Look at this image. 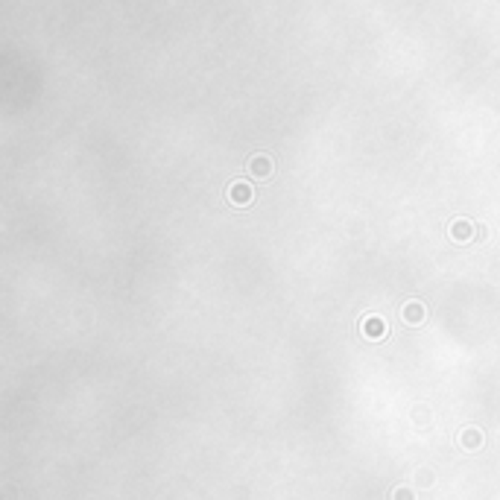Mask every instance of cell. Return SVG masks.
Masks as SVG:
<instances>
[{
  "label": "cell",
  "mask_w": 500,
  "mask_h": 500,
  "mask_svg": "<svg viewBox=\"0 0 500 500\" xmlns=\"http://www.w3.org/2000/svg\"><path fill=\"white\" fill-rule=\"evenodd\" d=\"M401 319H404V325L418 328V325L427 319V307H424V301H418V299L407 301V304L401 307Z\"/></svg>",
  "instance_id": "1"
},
{
  "label": "cell",
  "mask_w": 500,
  "mask_h": 500,
  "mask_svg": "<svg viewBox=\"0 0 500 500\" xmlns=\"http://www.w3.org/2000/svg\"><path fill=\"white\" fill-rule=\"evenodd\" d=\"M228 199H231V205H237V208H246V205L255 199V187H252L249 182H231Z\"/></svg>",
  "instance_id": "2"
},
{
  "label": "cell",
  "mask_w": 500,
  "mask_h": 500,
  "mask_svg": "<svg viewBox=\"0 0 500 500\" xmlns=\"http://www.w3.org/2000/svg\"><path fill=\"white\" fill-rule=\"evenodd\" d=\"M477 228L480 226H474L471 220H454L450 223V240H457V243H468L477 237Z\"/></svg>",
  "instance_id": "3"
},
{
  "label": "cell",
  "mask_w": 500,
  "mask_h": 500,
  "mask_svg": "<svg viewBox=\"0 0 500 500\" xmlns=\"http://www.w3.org/2000/svg\"><path fill=\"white\" fill-rule=\"evenodd\" d=\"M249 173L257 179V182H264L272 176V158L270 155H252L249 158Z\"/></svg>",
  "instance_id": "4"
},
{
  "label": "cell",
  "mask_w": 500,
  "mask_h": 500,
  "mask_svg": "<svg viewBox=\"0 0 500 500\" xmlns=\"http://www.w3.org/2000/svg\"><path fill=\"white\" fill-rule=\"evenodd\" d=\"M363 337L366 340H384L387 337V322L380 319V316H369L363 322Z\"/></svg>",
  "instance_id": "5"
},
{
  "label": "cell",
  "mask_w": 500,
  "mask_h": 500,
  "mask_svg": "<svg viewBox=\"0 0 500 500\" xmlns=\"http://www.w3.org/2000/svg\"><path fill=\"white\" fill-rule=\"evenodd\" d=\"M460 445H462L465 450H477V448L483 445V433L477 430V427H468V430L460 433Z\"/></svg>",
  "instance_id": "6"
},
{
  "label": "cell",
  "mask_w": 500,
  "mask_h": 500,
  "mask_svg": "<svg viewBox=\"0 0 500 500\" xmlns=\"http://www.w3.org/2000/svg\"><path fill=\"white\" fill-rule=\"evenodd\" d=\"M392 500H416V491L407 489V486H398V489L392 491Z\"/></svg>",
  "instance_id": "7"
}]
</instances>
